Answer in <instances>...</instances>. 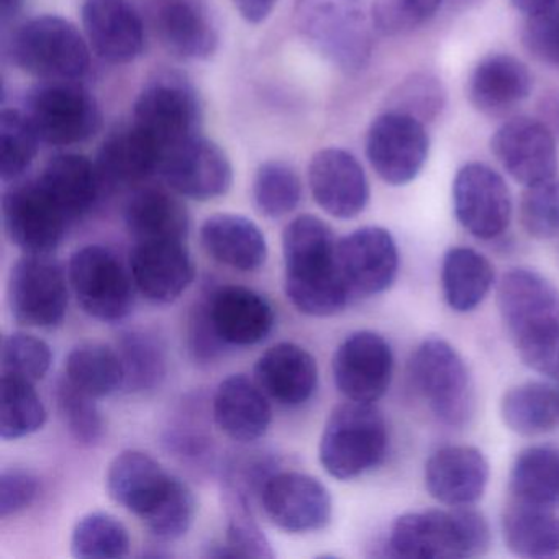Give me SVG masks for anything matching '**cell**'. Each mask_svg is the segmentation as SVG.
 <instances>
[{"mask_svg":"<svg viewBox=\"0 0 559 559\" xmlns=\"http://www.w3.org/2000/svg\"><path fill=\"white\" fill-rule=\"evenodd\" d=\"M218 338L228 346H253L263 342L274 326V309L257 290L224 286L205 300Z\"/></svg>","mask_w":559,"mask_h":559,"instance_id":"d4e9b609","label":"cell"},{"mask_svg":"<svg viewBox=\"0 0 559 559\" xmlns=\"http://www.w3.org/2000/svg\"><path fill=\"white\" fill-rule=\"evenodd\" d=\"M189 343H191L192 355L202 362L214 361L224 349L225 343L218 338L212 325L205 302L199 304L198 309L192 313Z\"/></svg>","mask_w":559,"mask_h":559,"instance_id":"db71d44e","label":"cell"},{"mask_svg":"<svg viewBox=\"0 0 559 559\" xmlns=\"http://www.w3.org/2000/svg\"><path fill=\"white\" fill-rule=\"evenodd\" d=\"M11 55L22 71L41 81H80L91 67L83 35L57 15L22 25L12 38Z\"/></svg>","mask_w":559,"mask_h":559,"instance_id":"8992f818","label":"cell"},{"mask_svg":"<svg viewBox=\"0 0 559 559\" xmlns=\"http://www.w3.org/2000/svg\"><path fill=\"white\" fill-rule=\"evenodd\" d=\"M520 224L530 237L549 240L559 235V178L525 186L519 207Z\"/></svg>","mask_w":559,"mask_h":559,"instance_id":"bcb514c9","label":"cell"},{"mask_svg":"<svg viewBox=\"0 0 559 559\" xmlns=\"http://www.w3.org/2000/svg\"><path fill=\"white\" fill-rule=\"evenodd\" d=\"M47 421V408L35 391L34 382L2 376L0 382V437L19 440L40 430Z\"/></svg>","mask_w":559,"mask_h":559,"instance_id":"60d3db41","label":"cell"},{"mask_svg":"<svg viewBox=\"0 0 559 559\" xmlns=\"http://www.w3.org/2000/svg\"><path fill=\"white\" fill-rule=\"evenodd\" d=\"M195 515V500L188 484L179 480L165 506L145 523L153 536L162 542H175L191 528Z\"/></svg>","mask_w":559,"mask_h":559,"instance_id":"f907efd6","label":"cell"},{"mask_svg":"<svg viewBox=\"0 0 559 559\" xmlns=\"http://www.w3.org/2000/svg\"><path fill=\"white\" fill-rule=\"evenodd\" d=\"M273 412L260 385L243 374L224 379L214 397V420L231 440L251 443L266 435Z\"/></svg>","mask_w":559,"mask_h":559,"instance_id":"4316f807","label":"cell"},{"mask_svg":"<svg viewBox=\"0 0 559 559\" xmlns=\"http://www.w3.org/2000/svg\"><path fill=\"white\" fill-rule=\"evenodd\" d=\"M503 424L523 437L548 433L559 427V388L526 382L506 392L500 402Z\"/></svg>","mask_w":559,"mask_h":559,"instance_id":"d590c367","label":"cell"},{"mask_svg":"<svg viewBox=\"0 0 559 559\" xmlns=\"http://www.w3.org/2000/svg\"><path fill=\"white\" fill-rule=\"evenodd\" d=\"M503 539L513 555L552 558L559 555V516L555 510L513 500L502 516Z\"/></svg>","mask_w":559,"mask_h":559,"instance_id":"836d02e7","label":"cell"},{"mask_svg":"<svg viewBox=\"0 0 559 559\" xmlns=\"http://www.w3.org/2000/svg\"><path fill=\"white\" fill-rule=\"evenodd\" d=\"M309 185L319 207L342 221L358 217L369 202L365 169L345 150L317 153L309 166Z\"/></svg>","mask_w":559,"mask_h":559,"instance_id":"ffe728a7","label":"cell"},{"mask_svg":"<svg viewBox=\"0 0 559 559\" xmlns=\"http://www.w3.org/2000/svg\"><path fill=\"white\" fill-rule=\"evenodd\" d=\"M496 273L484 254L471 248H451L441 267V284L448 306L456 312L476 309L492 287Z\"/></svg>","mask_w":559,"mask_h":559,"instance_id":"e575fe53","label":"cell"},{"mask_svg":"<svg viewBox=\"0 0 559 559\" xmlns=\"http://www.w3.org/2000/svg\"><path fill=\"white\" fill-rule=\"evenodd\" d=\"M133 284L155 304L175 302L194 281V263L186 241H135L130 251Z\"/></svg>","mask_w":559,"mask_h":559,"instance_id":"7402d4cb","label":"cell"},{"mask_svg":"<svg viewBox=\"0 0 559 559\" xmlns=\"http://www.w3.org/2000/svg\"><path fill=\"white\" fill-rule=\"evenodd\" d=\"M257 497L222 477V503L227 516V543L235 558H274L270 539L254 516Z\"/></svg>","mask_w":559,"mask_h":559,"instance_id":"f35d334b","label":"cell"},{"mask_svg":"<svg viewBox=\"0 0 559 559\" xmlns=\"http://www.w3.org/2000/svg\"><path fill=\"white\" fill-rule=\"evenodd\" d=\"M258 385L277 404L297 407L306 404L317 389L316 358L296 343L271 346L254 366Z\"/></svg>","mask_w":559,"mask_h":559,"instance_id":"484cf974","label":"cell"},{"mask_svg":"<svg viewBox=\"0 0 559 559\" xmlns=\"http://www.w3.org/2000/svg\"><path fill=\"white\" fill-rule=\"evenodd\" d=\"M447 93L438 78L427 73L412 74L392 94L391 110L407 114L420 122H433L444 107Z\"/></svg>","mask_w":559,"mask_h":559,"instance_id":"c3c4849f","label":"cell"},{"mask_svg":"<svg viewBox=\"0 0 559 559\" xmlns=\"http://www.w3.org/2000/svg\"><path fill=\"white\" fill-rule=\"evenodd\" d=\"M296 25L304 40L345 73L365 70L372 35L362 0H299Z\"/></svg>","mask_w":559,"mask_h":559,"instance_id":"277c9868","label":"cell"},{"mask_svg":"<svg viewBox=\"0 0 559 559\" xmlns=\"http://www.w3.org/2000/svg\"><path fill=\"white\" fill-rule=\"evenodd\" d=\"M415 391L441 424L463 427L473 415V384L460 353L441 338H428L408 362Z\"/></svg>","mask_w":559,"mask_h":559,"instance_id":"52a82bcc","label":"cell"},{"mask_svg":"<svg viewBox=\"0 0 559 559\" xmlns=\"http://www.w3.org/2000/svg\"><path fill=\"white\" fill-rule=\"evenodd\" d=\"M510 2L516 11L525 14L526 17L548 11L552 5L559 4V0H510Z\"/></svg>","mask_w":559,"mask_h":559,"instance_id":"9f6ffc18","label":"cell"},{"mask_svg":"<svg viewBox=\"0 0 559 559\" xmlns=\"http://www.w3.org/2000/svg\"><path fill=\"white\" fill-rule=\"evenodd\" d=\"M117 352L122 359L126 384L130 392L158 389L168 372L165 346L148 330H127L120 335Z\"/></svg>","mask_w":559,"mask_h":559,"instance_id":"ab89813d","label":"cell"},{"mask_svg":"<svg viewBox=\"0 0 559 559\" xmlns=\"http://www.w3.org/2000/svg\"><path fill=\"white\" fill-rule=\"evenodd\" d=\"M302 199V182L293 166L267 162L260 166L253 181V201L267 218H283L296 211Z\"/></svg>","mask_w":559,"mask_h":559,"instance_id":"7bdbcfd3","label":"cell"},{"mask_svg":"<svg viewBox=\"0 0 559 559\" xmlns=\"http://www.w3.org/2000/svg\"><path fill=\"white\" fill-rule=\"evenodd\" d=\"M513 500L559 509V448L530 447L520 451L510 471Z\"/></svg>","mask_w":559,"mask_h":559,"instance_id":"8d00e7d4","label":"cell"},{"mask_svg":"<svg viewBox=\"0 0 559 559\" xmlns=\"http://www.w3.org/2000/svg\"><path fill=\"white\" fill-rule=\"evenodd\" d=\"M2 221L9 240L25 254H51L67 235L68 215L37 179L14 186L2 198Z\"/></svg>","mask_w":559,"mask_h":559,"instance_id":"4fadbf2b","label":"cell"},{"mask_svg":"<svg viewBox=\"0 0 559 559\" xmlns=\"http://www.w3.org/2000/svg\"><path fill=\"white\" fill-rule=\"evenodd\" d=\"M490 150L507 175L523 186L558 176V150L548 127L532 117H515L493 133Z\"/></svg>","mask_w":559,"mask_h":559,"instance_id":"e0dca14e","label":"cell"},{"mask_svg":"<svg viewBox=\"0 0 559 559\" xmlns=\"http://www.w3.org/2000/svg\"><path fill=\"white\" fill-rule=\"evenodd\" d=\"M163 158V150L133 123L104 142L96 166L103 186L122 188L139 185L159 171Z\"/></svg>","mask_w":559,"mask_h":559,"instance_id":"f1b7e54d","label":"cell"},{"mask_svg":"<svg viewBox=\"0 0 559 559\" xmlns=\"http://www.w3.org/2000/svg\"><path fill=\"white\" fill-rule=\"evenodd\" d=\"M444 0H376L372 21L384 35H399L427 24Z\"/></svg>","mask_w":559,"mask_h":559,"instance_id":"681fc988","label":"cell"},{"mask_svg":"<svg viewBox=\"0 0 559 559\" xmlns=\"http://www.w3.org/2000/svg\"><path fill=\"white\" fill-rule=\"evenodd\" d=\"M523 47L539 63L559 70V4L528 15L522 31Z\"/></svg>","mask_w":559,"mask_h":559,"instance_id":"816d5d0a","label":"cell"},{"mask_svg":"<svg viewBox=\"0 0 559 559\" xmlns=\"http://www.w3.org/2000/svg\"><path fill=\"white\" fill-rule=\"evenodd\" d=\"M430 152L425 123L397 110H385L371 123L366 136V156L376 175L391 186L414 181Z\"/></svg>","mask_w":559,"mask_h":559,"instance_id":"8fae6325","label":"cell"},{"mask_svg":"<svg viewBox=\"0 0 559 559\" xmlns=\"http://www.w3.org/2000/svg\"><path fill=\"white\" fill-rule=\"evenodd\" d=\"M40 490L38 477L31 471L12 469L0 474V519L17 515L35 502Z\"/></svg>","mask_w":559,"mask_h":559,"instance_id":"f5cc1de1","label":"cell"},{"mask_svg":"<svg viewBox=\"0 0 559 559\" xmlns=\"http://www.w3.org/2000/svg\"><path fill=\"white\" fill-rule=\"evenodd\" d=\"M457 222L479 240H493L509 228L512 195L499 173L483 163H469L453 182Z\"/></svg>","mask_w":559,"mask_h":559,"instance_id":"5bb4252c","label":"cell"},{"mask_svg":"<svg viewBox=\"0 0 559 559\" xmlns=\"http://www.w3.org/2000/svg\"><path fill=\"white\" fill-rule=\"evenodd\" d=\"M558 388H559V381H558Z\"/></svg>","mask_w":559,"mask_h":559,"instance_id":"680465c9","label":"cell"},{"mask_svg":"<svg viewBox=\"0 0 559 559\" xmlns=\"http://www.w3.org/2000/svg\"><path fill=\"white\" fill-rule=\"evenodd\" d=\"M68 274L87 316L100 322H120L129 316L133 307V280L109 248H81L71 257Z\"/></svg>","mask_w":559,"mask_h":559,"instance_id":"30bf717a","label":"cell"},{"mask_svg":"<svg viewBox=\"0 0 559 559\" xmlns=\"http://www.w3.org/2000/svg\"><path fill=\"white\" fill-rule=\"evenodd\" d=\"M340 271L349 290L376 296L394 284L399 273V250L385 228L362 227L338 240Z\"/></svg>","mask_w":559,"mask_h":559,"instance_id":"d6986e66","label":"cell"},{"mask_svg":"<svg viewBox=\"0 0 559 559\" xmlns=\"http://www.w3.org/2000/svg\"><path fill=\"white\" fill-rule=\"evenodd\" d=\"M37 182L71 222L96 204L104 188L97 166L86 156L71 153L51 158Z\"/></svg>","mask_w":559,"mask_h":559,"instance_id":"1f68e13d","label":"cell"},{"mask_svg":"<svg viewBox=\"0 0 559 559\" xmlns=\"http://www.w3.org/2000/svg\"><path fill=\"white\" fill-rule=\"evenodd\" d=\"M497 306L522 361L559 381V294L542 274L512 270L500 281Z\"/></svg>","mask_w":559,"mask_h":559,"instance_id":"7a4b0ae2","label":"cell"},{"mask_svg":"<svg viewBox=\"0 0 559 559\" xmlns=\"http://www.w3.org/2000/svg\"><path fill=\"white\" fill-rule=\"evenodd\" d=\"M159 171L173 191L194 201L222 198L234 182V169L224 150L201 136L166 153Z\"/></svg>","mask_w":559,"mask_h":559,"instance_id":"ac0fdd59","label":"cell"},{"mask_svg":"<svg viewBox=\"0 0 559 559\" xmlns=\"http://www.w3.org/2000/svg\"><path fill=\"white\" fill-rule=\"evenodd\" d=\"M9 307L21 325L55 329L68 309V283L63 267L51 254H25L9 276Z\"/></svg>","mask_w":559,"mask_h":559,"instance_id":"9c48e42d","label":"cell"},{"mask_svg":"<svg viewBox=\"0 0 559 559\" xmlns=\"http://www.w3.org/2000/svg\"><path fill=\"white\" fill-rule=\"evenodd\" d=\"M489 545L486 519L471 507H451L399 516L388 549L395 558L463 559L484 555Z\"/></svg>","mask_w":559,"mask_h":559,"instance_id":"3957f363","label":"cell"},{"mask_svg":"<svg viewBox=\"0 0 559 559\" xmlns=\"http://www.w3.org/2000/svg\"><path fill=\"white\" fill-rule=\"evenodd\" d=\"M106 483L112 500L148 522L171 496L179 479L148 454L129 450L114 457Z\"/></svg>","mask_w":559,"mask_h":559,"instance_id":"44dd1931","label":"cell"},{"mask_svg":"<svg viewBox=\"0 0 559 559\" xmlns=\"http://www.w3.org/2000/svg\"><path fill=\"white\" fill-rule=\"evenodd\" d=\"M394 372L391 345L378 333H352L333 356L336 389L348 401L371 402L388 392Z\"/></svg>","mask_w":559,"mask_h":559,"instance_id":"2e32d148","label":"cell"},{"mask_svg":"<svg viewBox=\"0 0 559 559\" xmlns=\"http://www.w3.org/2000/svg\"><path fill=\"white\" fill-rule=\"evenodd\" d=\"M156 27L163 45L182 60H207L217 50V32L194 0H159Z\"/></svg>","mask_w":559,"mask_h":559,"instance_id":"4dcf8cb0","label":"cell"},{"mask_svg":"<svg viewBox=\"0 0 559 559\" xmlns=\"http://www.w3.org/2000/svg\"><path fill=\"white\" fill-rule=\"evenodd\" d=\"M83 25L94 53L107 63H132L143 53L145 28L129 0H84Z\"/></svg>","mask_w":559,"mask_h":559,"instance_id":"603a6c76","label":"cell"},{"mask_svg":"<svg viewBox=\"0 0 559 559\" xmlns=\"http://www.w3.org/2000/svg\"><path fill=\"white\" fill-rule=\"evenodd\" d=\"M24 0H0V19L8 24L19 11H21Z\"/></svg>","mask_w":559,"mask_h":559,"instance_id":"6f0895ef","label":"cell"},{"mask_svg":"<svg viewBox=\"0 0 559 559\" xmlns=\"http://www.w3.org/2000/svg\"><path fill=\"white\" fill-rule=\"evenodd\" d=\"M126 224L135 241L188 240V211L178 199L159 189H145L130 199Z\"/></svg>","mask_w":559,"mask_h":559,"instance_id":"d6a6232c","label":"cell"},{"mask_svg":"<svg viewBox=\"0 0 559 559\" xmlns=\"http://www.w3.org/2000/svg\"><path fill=\"white\" fill-rule=\"evenodd\" d=\"M201 243L215 261L237 271L250 273L266 263V238L243 215H212L202 224Z\"/></svg>","mask_w":559,"mask_h":559,"instance_id":"f546056e","label":"cell"},{"mask_svg":"<svg viewBox=\"0 0 559 559\" xmlns=\"http://www.w3.org/2000/svg\"><path fill=\"white\" fill-rule=\"evenodd\" d=\"M260 500L271 522L287 533L317 532L332 519L326 487L297 471H276L264 484Z\"/></svg>","mask_w":559,"mask_h":559,"instance_id":"9a60e30c","label":"cell"},{"mask_svg":"<svg viewBox=\"0 0 559 559\" xmlns=\"http://www.w3.org/2000/svg\"><path fill=\"white\" fill-rule=\"evenodd\" d=\"M336 247L332 228L316 215H300L284 228V289L299 312L330 317L348 304L353 293L340 271Z\"/></svg>","mask_w":559,"mask_h":559,"instance_id":"6da1fadb","label":"cell"},{"mask_svg":"<svg viewBox=\"0 0 559 559\" xmlns=\"http://www.w3.org/2000/svg\"><path fill=\"white\" fill-rule=\"evenodd\" d=\"M67 379L86 394L100 399L114 394L126 384L119 352L99 342L74 346L67 358Z\"/></svg>","mask_w":559,"mask_h":559,"instance_id":"74e56055","label":"cell"},{"mask_svg":"<svg viewBox=\"0 0 559 559\" xmlns=\"http://www.w3.org/2000/svg\"><path fill=\"white\" fill-rule=\"evenodd\" d=\"M487 483L489 463L474 447L440 448L425 464V486L444 506H474L486 492Z\"/></svg>","mask_w":559,"mask_h":559,"instance_id":"cb8c5ba5","label":"cell"},{"mask_svg":"<svg viewBox=\"0 0 559 559\" xmlns=\"http://www.w3.org/2000/svg\"><path fill=\"white\" fill-rule=\"evenodd\" d=\"M51 348L44 340L28 333H12L2 342V376L37 382L50 371Z\"/></svg>","mask_w":559,"mask_h":559,"instance_id":"7dc6e473","label":"cell"},{"mask_svg":"<svg viewBox=\"0 0 559 559\" xmlns=\"http://www.w3.org/2000/svg\"><path fill=\"white\" fill-rule=\"evenodd\" d=\"M74 558L119 559L130 552V535L127 526L106 512H93L76 523L71 536Z\"/></svg>","mask_w":559,"mask_h":559,"instance_id":"b9f144b4","label":"cell"},{"mask_svg":"<svg viewBox=\"0 0 559 559\" xmlns=\"http://www.w3.org/2000/svg\"><path fill=\"white\" fill-rule=\"evenodd\" d=\"M388 448V424L381 411L371 402L349 401L333 408L326 420L320 463L335 479H355L379 466Z\"/></svg>","mask_w":559,"mask_h":559,"instance_id":"5b68a950","label":"cell"},{"mask_svg":"<svg viewBox=\"0 0 559 559\" xmlns=\"http://www.w3.org/2000/svg\"><path fill=\"white\" fill-rule=\"evenodd\" d=\"M58 408L71 437L84 447H96L104 438L106 425L96 397L74 388L67 378L58 384Z\"/></svg>","mask_w":559,"mask_h":559,"instance_id":"f6af8a7d","label":"cell"},{"mask_svg":"<svg viewBox=\"0 0 559 559\" xmlns=\"http://www.w3.org/2000/svg\"><path fill=\"white\" fill-rule=\"evenodd\" d=\"M532 93L528 68L512 55H489L474 68L467 96L474 109L486 116H502Z\"/></svg>","mask_w":559,"mask_h":559,"instance_id":"83f0119b","label":"cell"},{"mask_svg":"<svg viewBox=\"0 0 559 559\" xmlns=\"http://www.w3.org/2000/svg\"><path fill=\"white\" fill-rule=\"evenodd\" d=\"M37 132L21 110L5 109L0 116V179L17 181L38 152Z\"/></svg>","mask_w":559,"mask_h":559,"instance_id":"ee69618b","label":"cell"},{"mask_svg":"<svg viewBox=\"0 0 559 559\" xmlns=\"http://www.w3.org/2000/svg\"><path fill=\"white\" fill-rule=\"evenodd\" d=\"M235 8L248 24H261L270 17L277 0H234Z\"/></svg>","mask_w":559,"mask_h":559,"instance_id":"11a10c76","label":"cell"},{"mask_svg":"<svg viewBox=\"0 0 559 559\" xmlns=\"http://www.w3.org/2000/svg\"><path fill=\"white\" fill-rule=\"evenodd\" d=\"M135 126L150 136L163 153L198 136L201 106L188 81L162 76L152 81L135 104Z\"/></svg>","mask_w":559,"mask_h":559,"instance_id":"7c38bea8","label":"cell"},{"mask_svg":"<svg viewBox=\"0 0 559 559\" xmlns=\"http://www.w3.org/2000/svg\"><path fill=\"white\" fill-rule=\"evenodd\" d=\"M40 142L71 146L99 132L103 114L76 81H45L32 91L24 110Z\"/></svg>","mask_w":559,"mask_h":559,"instance_id":"ba28073f","label":"cell"}]
</instances>
